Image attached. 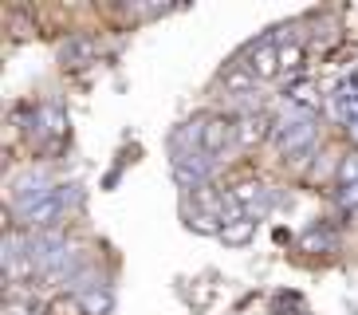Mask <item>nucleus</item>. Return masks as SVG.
<instances>
[{
    "instance_id": "nucleus-1",
    "label": "nucleus",
    "mask_w": 358,
    "mask_h": 315,
    "mask_svg": "<svg viewBox=\"0 0 358 315\" xmlns=\"http://www.w3.org/2000/svg\"><path fill=\"white\" fill-rule=\"evenodd\" d=\"M275 146H280V154H303L311 142H315V118H311V111H287L280 122H275Z\"/></svg>"
},
{
    "instance_id": "nucleus-3",
    "label": "nucleus",
    "mask_w": 358,
    "mask_h": 315,
    "mask_svg": "<svg viewBox=\"0 0 358 315\" xmlns=\"http://www.w3.org/2000/svg\"><path fill=\"white\" fill-rule=\"evenodd\" d=\"M244 67L252 71L256 83H264V79H275V75L284 71V67H280V43H272V40L252 43V48H248V55H244Z\"/></svg>"
},
{
    "instance_id": "nucleus-6",
    "label": "nucleus",
    "mask_w": 358,
    "mask_h": 315,
    "mask_svg": "<svg viewBox=\"0 0 358 315\" xmlns=\"http://www.w3.org/2000/svg\"><path fill=\"white\" fill-rule=\"evenodd\" d=\"M275 134V126H272V118L268 115H241L236 118V146H244V150H252V146H260V142H268V138Z\"/></svg>"
},
{
    "instance_id": "nucleus-4",
    "label": "nucleus",
    "mask_w": 358,
    "mask_h": 315,
    "mask_svg": "<svg viewBox=\"0 0 358 315\" xmlns=\"http://www.w3.org/2000/svg\"><path fill=\"white\" fill-rule=\"evenodd\" d=\"M232 197L244 205L248 220H264L268 209H272V189L264 186V181H241V186H232Z\"/></svg>"
},
{
    "instance_id": "nucleus-14",
    "label": "nucleus",
    "mask_w": 358,
    "mask_h": 315,
    "mask_svg": "<svg viewBox=\"0 0 358 315\" xmlns=\"http://www.w3.org/2000/svg\"><path fill=\"white\" fill-rule=\"evenodd\" d=\"M83 304H87V312H91V315H99V312H106V307H110V295H95V292H91V295H83Z\"/></svg>"
},
{
    "instance_id": "nucleus-2",
    "label": "nucleus",
    "mask_w": 358,
    "mask_h": 315,
    "mask_svg": "<svg viewBox=\"0 0 358 315\" xmlns=\"http://www.w3.org/2000/svg\"><path fill=\"white\" fill-rule=\"evenodd\" d=\"M236 142V118H224V115H209V118H201V138H197V146L205 150V154H224V150Z\"/></svg>"
},
{
    "instance_id": "nucleus-11",
    "label": "nucleus",
    "mask_w": 358,
    "mask_h": 315,
    "mask_svg": "<svg viewBox=\"0 0 358 315\" xmlns=\"http://www.w3.org/2000/svg\"><path fill=\"white\" fill-rule=\"evenodd\" d=\"M40 118H43V126H48V130H52L55 138H64V134H67V115H64V111H59L55 103H48V106H43V111H40Z\"/></svg>"
},
{
    "instance_id": "nucleus-10",
    "label": "nucleus",
    "mask_w": 358,
    "mask_h": 315,
    "mask_svg": "<svg viewBox=\"0 0 358 315\" xmlns=\"http://www.w3.org/2000/svg\"><path fill=\"white\" fill-rule=\"evenodd\" d=\"M335 181H338V189H350V186H358V154H347L343 162H338V169H335Z\"/></svg>"
},
{
    "instance_id": "nucleus-9",
    "label": "nucleus",
    "mask_w": 358,
    "mask_h": 315,
    "mask_svg": "<svg viewBox=\"0 0 358 315\" xmlns=\"http://www.w3.org/2000/svg\"><path fill=\"white\" fill-rule=\"evenodd\" d=\"M48 315H91V312H87V304L79 295H55L48 304Z\"/></svg>"
},
{
    "instance_id": "nucleus-8",
    "label": "nucleus",
    "mask_w": 358,
    "mask_h": 315,
    "mask_svg": "<svg viewBox=\"0 0 358 315\" xmlns=\"http://www.w3.org/2000/svg\"><path fill=\"white\" fill-rule=\"evenodd\" d=\"M252 87H256L252 71H248L244 63H232V71L224 75V91H232V94H252Z\"/></svg>"
},
{
    "instance_id": "nucleus-7",
    "label": "nucleus",
    "mask_w": 358,
    "mask_h": 315,
    "mask_svg": "<svg viewBox=\"0 0 358 315\" xmlns=\"http://www.w3.org/2000/svg\"><path fill=\"white\" fill-rule=\"evenodd\" d=\"M256 225H260V220H248V217L236 220V225H224V229H221V241L229 244V248H244V244L256 237Z\"/></svg>"
},
{
    "instance_id": "nucleus-12",
    "label": "nucleus",
    "mask_w": 358,
    "mask_h": 315,
    "mask_svg": "<svg viewBox=\"0 0 358 315\" xmlns=\"http://www.w3.org/2000/svg\"><path fill=\"white\" fill-rule=\"evenodd\" d=\"M280 67L284 71H299L303 67V43H280Z\"/></svg>"
},
{
    "instance_id": "nucleus-5",
    "label": "nucleus",
    "mask_w": 358,
    "mask_h": 315,
    "mask_svg": "<svg viewBox=\"0 0 358 315\" xmlns=\"http://www.w3.org/2000/svg\"><path fill=\"white\" fill-rule=\"evenodd\" d=\"M64 205H67V193H64V186H55L48 197H40L36 205L24 209V220H28L32 229H48V225H55V220L64 217Z\"/></svg>"
},
{
    "instance_id": "nucleus-15",
    "label": "nucleus",
    "mask_w": 358,
    "mask_h": 315,
    "mask_svg": "<svg viewBox=\"0 0 358 315\" xmlns=\"http://www.w3.org/2000/svg\"><path fill=\"white\" fill-rule=\"evenodd\" d=\"M338 197H343V205H347V209H358V186L343 189V193H338Z\"/></svg>"
},
{
    "instance_id": "nucleus-13",
    "label": "nucleus",
    "mask_w": 358,
    "mask_h": 315,
    "mask_svg": "<svg viewBox=\"0 0 358 315\" xmlns=\"http://www.w3.org/2000/svg\"><path fill=\"white\" fill-rule=\"evenodd\" d=\"M189 229H193V232H205V237H221L224 225H217V217H213V213H193V217H189Z\"/></svg>"
}]
</instances>
